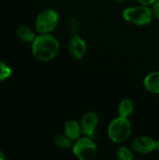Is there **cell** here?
<instances>
[{
    "instance_id": "cell-1",
    "label": "cell",
    "mask_w": 159,
    "mask_h": 160,
    "mask_svg": "<svg viewBox=\"0 0 159 160\" xmlns=\"http://www.w3.org/2000/svg\"><path fill=\"white\" fill-rule=\"evenodd\" d=\"M31 50L36 59L41 62H49L58 55L60 43L51 33L38 34L31 43Z\"/></svg>"
},
{
    "instance_id": "cell-2",
    "label": "cell",
    "mask_w": 159,
    "mask_h": 160,
    "mask_svg": "<svg viewBox=\"0 0 159 160\" xmlns=\"http://www.w3.org/2000/svg\"><path fill=\"white\" fill-rule=\"evenodd\" d=\"M132 133V126L129 118L123 116H116L113 118L107 128L109 140L116 144H122L127 142Z\"/></svg>"
},
{
    "instance_id": "cell-3",
    "label": "cell",
    "mask_w": 159,
    "mask_h": 160,
    "mask_svg": "<svg viewBox=\"0 0 159 160\" xmlns=\"http://www.w3.org/2000/svg\"><path fill=\"white\" fill-rule=\"evenodd\" d=\"M122 16L127 22L138 26L148 25L154 19L151 7L141 4L126 8L122 12Z\"/></svg>"
},
{
    "instance_id": "cell-4",
    "label": "cell",
    "mask_w": 159,
    "mask_h": 160,
    "mask_svg": "<svg viewBox=\"0 0 159 160\" xmlns=\"http://www.w3.org/2000/svg\"><path fill=\"white\" fill-rule=\"evenodd\" d=\"M71 151L80 160H94L98 155V148L93 137L84 135L74 142Z\"/></svg>"
},
{
    "instance_id": "cell-5",
    "label": "cell",
    "mask_w": 159,
    "mask_h": 160,
    "mask_svg": "<svg viewBox=\"0 0 159 160\" xmlns=\"http://www.w3.org/2000/svg\"><path fill=\"white\" fill-rule=\"evenodd\" d=\"M59 22V15L53 8H46L38 13L35 22V29L38 34H48L55 30Z\"/></svg>"
},
{
    "instance_id": "cell-6",
    "label": "cell",
    "mask_w": 159,
    "mask_h": 160,
    "mask_svg": "<svg viewBox=\"0 0 159 160\" xmlns=\"http://www.w3.org/2000/svg\"><path fill=\"white\" fill-rule=\"evenodd\" d=\"M156 140L147 135H141L136 137L130 144L134 153L145 156L156 151Z\"/></svg>"
},
{
    "instance_id": "cell-7",
    "label": "cell",
    "mask_w": 159,
    "mask_h": 160,
    "mask_svg": "<svg viewBox=\"0 0 159 160\" xmlns=\"http://www.w3.org/2000/svg\"><path fill=\"white\" fill-rule=\"evenodd\" d=\"M80 123L82 127V135L94 137L99 124V116L96 112L89 111L83 114Z\"/></svg>"
},
{
    "instance_id": "cell-8",
    "label": "cell",
    "mask_w": 159,
    "mask_h": 160,
    "mask_svg": "<svg viewBox=\"0 0 159 160\" xmlns=\"http://www.w3.org/2000/svg\"><path fill=\"white\" fill-rule=\"evenodd\" d=\"M87 52L86 41L78 34L72 35L68 42V52L75 60H82Z\"/></svg>"
},
{
    "instance_id": "cell-9",
    "label": "cell",
    "mask_w": 159,
    "mask_h": 160,
    "mask_svg": "<svg viewBox=\"0 0 159 160\" xmlns=\"http://www.w3.org/2000/svg\"><path fill=\"white\" fill-rule=\"evenodd\" d=\"M144 89L153 95H159V71H152L143 78Z\"/></svg>"
},
{
    "instance_id": "cell-10",
    "label": "cell",
    "mask_w": 159,
    "mask_h": 160,
    "mask_svg": "<svg viewBox=\"0 0 159 160\" xmlns=\"http://www.w3.org/2000/svg\"><path fill=\"white\" fill-rule=\"evenodd\" d=\"M64 134H66L73 142L77 141L82 136L81 123L74 119L67 120L64 126Z\"/></svg>"
},
{
    "instance_id": "cell-11",
    "label": "cell",
    "mask_w": 159,
    "mask_h": 160,
    "mask_svg": "<svg viewBox=\"0 0 159 160\" xmlns=\"http://www.w3.org/2000/svg\"><path fill=\"white\" fill-rule=\"evenodd\" d=\"M135 110V105L134 102L130 99V98H124L122 99L117 107V112L118 115L123 116V117H127L129 118Z\"/></svg>"
},
{
    "instance_id": "cell-12",
    "label": "cell",
    "mask_w": 159,
    "mask_h": 160,
    "mask_svg": "<svg viewBox=\"0 0 159 160\" xmlns=\"http://www.w3.org/2000/svg\"><path fill=\"white\" fill-rule=\"evenodd\" d=\"M17 36L22 41L30 42V43H32L33 40L35 39V38L37 37V35L35 34V32L31 28L24 26V25L20 26L17 29Z\"/></svg>"
},
{
    "instance_id": "cell-13",
    "label": "cell",
    "mask_w": 159,
    "mask_h": 160,
    "mask_svg": "<svg viewBox=\"0 0 159 160\" xmlns=\"http://www.w3.org/2000/svg\"><path fill=\"white\" fill-rule=\"evenodd\" d=\"M53 143L58 148L67 150V149H71L72 148L74 142L72 140H70L66 134H59V135H56L53 138Z\"/></svg>"
},
{
    "instance_id": "cell-14",
    "label": "cell",
    "mask_w": 159,
    "mask_h": 160,
    "mask_svg": "<svg viewBox=\"0 0 159 160\" xmlns=\"http://www.w3.org/2000/svg\"><path fill=\"white\" fill-rule=\"evenodd\" d=\"M116 157L119 160H133L134 151L131 147L126 145H120L116 150Z\"/></svg>"
},
{
    "instance_id": "cell-15",
    "label": "cell",
    "mask_w": 159,
    "mask_h": 160,
    "mask_svg": "<svg viewBox=\"0 0 159 160\" xmlns=\"http://www.w3.org/2000/svg\"><path fill=\"white\" fill-rule=\"evenodd\" d=\"M11 73H12L11 68L7 65L0 61V82L7 79L11 75Z\"/></svg>"
},
{
    "instance_id": "cell-16",
    "label": "cell",
    "mask_w": 159,
    "mask_h": 160,
    "mask_svg": "<svg viewBox=\"0 0 159 160\" xmlns=\"http://www.w3.org/2000/svg\"><path fill=\"white\" fill-rule=\"evenodd\" d=\"M67 28H68L69 32L72 35L78 34V30H79V22H78V20L75 19V18H71L67 22Z\"/></svg>"
},
{
    "instance_id": "cell-17",
    "label": "cell",
    "mask_w": 159,
    "mask_h": 160,
    "mask_svg": "<svg viewBox=\"0 0 159 160\" xmlns=\"http://www.w3.org/2000/svg\"><path fill=\"white\" fill-rule=\"evenodd\" d=\"M151 9H152L154 18H156L157 21H159V0H157L155 4L151 6Z\"/></svg>"
},
{
    "instance_id": "cell-18",
    "label": "cell",
    "mask_w": 159,
    "mask_h": 160,
    "mask_svg": "<svg viewBox=\"0 0 159 160\" xmlns=\"http://www.w3.org/2000/svg\"><path fill=\"white\" fill-rule=\"evenodd\" d=\"M157 0H137V2L141 5L143 6H147V7H151L153 4H155Z\"/></svg>"
},
{
    "instance_id": "cell-19",
    "label": "cell",
    "mask_w": 159,
    "mask_h": 160,
    "mask_svg": "<svg viewBox=\"0 0 159 160\" xmlns=\"http://www.w3.org/2000/svg\"><path fill=\"white\" fill-rule=\"evenodd\" d=\"M156 151L159 152V140L156 142Z\"/></svg>"
},
{
    "instance_id": "cell-20",
    "label": "cell",
    "mask_w": 159,
    "mask_h": 160,
    "mask_svg": "<svg viewBox=\"0 0 159 160\" xmlns=\"http://www.w3.org/2000/svg\"><path fill=\"white\" fill-rule=\"evenodd\" d=\"M2 159H5V155H4V153L1 151V149H0V160Z\"/></svg>"
},
{
    "instance_id": "cell-21",
    "label": "cell",
    "mask_w": 159,
    "mask_h": 160,
    "mask_svg": "<svg viewBox=\"0 0 159 160\" xmlns=\"http://www.w3.org/2000/svg\"><path fill=\"white\" fill-rule=\"evenodd\" d=\"M113 1H115V2H125L126 0H113Z\"/></svg>"
}]
</instances>
